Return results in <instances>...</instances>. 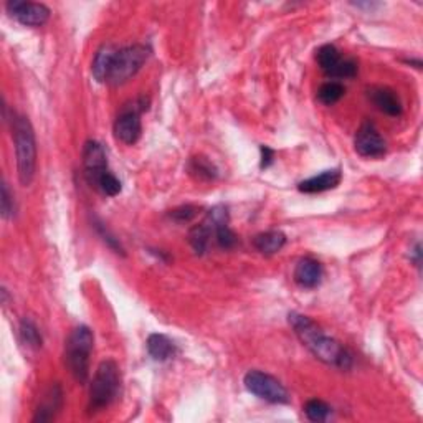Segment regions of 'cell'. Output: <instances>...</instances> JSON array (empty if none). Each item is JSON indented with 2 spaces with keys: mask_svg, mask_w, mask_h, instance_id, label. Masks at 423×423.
Returning <instances> with one entry per match:
<instances>
[{
  "mask_svg": "<svg viewBox=\"0 0 423 423\" xmlns=\"http://www.w3.org/2000/svg\"><path fill=\"white\" fill-rule=\"evenodd\" d=\"M290 325L302 346L316 359L332 367L347 370L352 365V356L341 342L327 336L315 321L300 312H290Z\"/></svg>",
  "mask_w": 423,
  "mask_h": 423,
  "instance_id": "1",
  "label": "cell"
},
{
  "mask_svg": "<svg viewBox=\"0 0 423 423\" xmlns=\"http://www.w3.org/2000/svg\"><path fill=\"white\" fill-rule=\"evenodd\" d=\"M12 133L17 154L19 180L24 187H29L35 179L36 170V141L32 124L24 114H14Z\"/></svg>",
  "mask_w": 423,
  "mask_h": 423,
  "instance_id": "2",
  "label": "cell"
},
{
  "mask_svg": "<svg viewBox=\"0 0 423 423\" xmlns=\"http://www.w3.org/2000/svg\"><path fill=\"white\" fill-rule=\"evenodd\" d=\"M95 347V336L88 326L73 329L65 342V364L73 379L86 384L90 379V359Z\"/></svg>",
  "mask_w": 423,
  "mask_h": 423,
  "instance_id": "3",
  "label": "cell"
},
{
  "mask_svg": "<svg viewBox=\"0 0 423 423\" xmlns=\"http://www.w3.org/2000/svg\"><path fill=\"white\" fill-rule=\"evenodd\" d=\"M119 387H121V375H119L118 364L111 359L103 360L98 365L95 377L90 385V414L101 412L118 399Z\"/></svg>",
  "mask_w": 423,
  "mask_h": 423,
  "instance_id": "4",
  "label": "cell"
},
{
  "mask_svg": "<svg viewBox=\"0 0 423 423\" xmlns=\"http://www.w3.org/2000/svg\"><path fill=\"white\" fill-rule=\"evenodd\" d=\"M149 58V49L144 45H129L118 49L113 65L109 68L106 83L111 86H119L128 83Z\"/></svg>",
  "mask_w": 423,
  "mask_h": 423,
  "instance_id": "5",
  "label": "cell"
},
{
  "mask_svg": "<svg viewBox=\"0 0 423 423\" xmlns=\"http://www.w3.org/2000/svg\"><path fill=\"white\" fill-rule=\"evenodd\" d=\"M243 384L250 394L258 399L270 402V404H288L290 395L288 390L278 379L273 375L261 372V370H250L245 375Z\"/></svg>",
  "mask_w": 423,
  "mask_h": 423,
  "instance_id": "6",
  "label": "cell"
},
{
  "mask_svg": "<svg viewBox=\"0 0 423 423\" xmlns=\"http://www.w3.org/2000/svg\"><path fill=\"white\" fill-rule=\"evenodd\" d=\"M10 17L17 20L25 27H41L49 22L50 9L39 2H25V0H10L5 5Z\"/></svg>",
  "mask_w": 423,
  "mask_h": 423,
  "instance_id": "7",
  "label": "cell"
},
{
  "mask_svg": "<svg viewBox=\"0 0 423 423\" xmlns=\"http://www.w3.org/2000/svg\"><path fill=\"white\" fill-rule=\"evenodd\" d=\"M354 148H356V153L359 156L367 159L382 158L385 151H387L384 138L372 123H364L357 129L356 139H354Z\"/></svg>",
  "mask_w": 423,
  "mask_h": 423,
  "instance_id": "8",
  "label": "cell"
},
{
  "mask_svg": "<svg viewBox=\"0 0 423 423\" xmlns=\"http://www.w3.org/2000/svg\"><path fill=\"white\" fill-rule=\"evenodd\" d=\"M141 111L144 108H124L123 113L119 114L116 123H114V136L119 143L133 146L139 141L143 134V123H141Z\"/></svg>",
  "mask_w": 423,
  "mask_h": 423,
  "instance_id": "9",
  "label": "cell"
},
{
  "mask_svg": "<svg viewBox=\"0 0 423 423\" xmlns=\"http://www.w3.org/2000/svg\"><path fill=\"white\" fill-rule=\"evenodd\" d=\"M83 169H85V177L88 184L91 187L96 184L98 177L108 170V159L104 153L103 146L96 141H88L83 148Z\"/></svg>",
  "mask_w": 423,
  "mask_h": 423,
  "instance_id": "10",
  "label": "cell"
},
{
  "mask_svg": "<svg viewBox=\"0 0 423 423\" xmlns=\"http://www.w3.org/2000/svg\"><path fill=\"white\" fill-rule=\"evenodd\" d=\"M342 180L341 169H329L321 172L315 177L302 180L297 184V190L302 194H321V192H327L336 189Z\"/></svg>",
  "mask_w": 423,
  "mask_h": 423,
  "instance_id": "11",
  "label": "cell"
},
{
  "mask_svg": "<svg viewBox=\"0 0 423 423\" xmlns=\"http://www.w3.org/2000/svg\"><path fill=\"white\" fill-rule=\"evenodd\" d=\"M367 96L379 111L387 116H400L402 103L399 95L387 86H372L367 90Z\"/></svg>",
  "mask_w": 423,
  "mask_h": 423,
  "instance_id": "12",
  "label": "cell"
},
{
  "mask_svg": "<svg viewBox=\"0 0 423 423\" xmlns=\"http://www.w3.org/2000/svg\"><path fill=\"white\" fill-rule=\"evenodd\" d=\"M295 281L301 288H317L322 281V266L315 258H302L297 261L295 268Z\"/></svg>",
  "mask_w": 423,
  "mask_h": 423,
  "instance_id": "13",
  "label": "cell"
},
{
  "mask_svg": "<svg viewBox=\"0 0 423 423\" xmlns=\"http://www.w3.org/2000/svg\"><path fill=\"white\" fill-rule=\"evenodd\" d=\"M63 405V390L58 384L51 385L41 397V402L36 409V414L34 417V422H50L55 419L56 412Z\"/></svg>",
  "mask_w": 423,
  "mask_h": 423,
  "instance_id": "14",
  "label": "cell"
},
{
  "mask_svg": "<svg viewBox=\"0 0 423 423\" xmlns=\"http://www.w3.org/2000/svg\"><path fill=\"white\" fill-rule=\"evenodd\" d=\"M146 346H148L149 356L154 360H159V362H165V360L172 359L177 352L175 344L164 334H151Z\"/></svg>",
  "mask_w": 423,
  "mask_h": 423,
  "instance_id": "15",
  "label": "cell"
},
{
  "mask_svg": "<svg viewBox=\"0 0 423 423\" xmlns=\"http://www.w3.org/2000/svg\"><path fill=\"white\" fill-rule=\"evenodd\" d=\"M286 243V235L280 230H268V232L258 233L253 238V247L263 255L278 253Z\"/></svg>",
  "mask_w": 423,
  "mask_h": 423,
  "instance_id": "16",
  "label": "cell"
},
{
  "mask_svg": "<svg viewBox=\"0 0 423 423\" xmlns=\"http://www.w3.org/2000/svg\"><path fill=\"white\" fill-rule=\"evenodd\" d=\"M116 51H118V49L113 45H103L101 49L96 51L95 60H93L91 71H93V76H95V80L98 83H106L109 68H111V65H113V60H114V55H116Z\"/></svg>",
  "mask_w": 423,
  "mask_h": 423,
  "instance_id": "17",
  "label": "cell"
},
{
  "mask_svg": "<svg viewBox=\"0 0 423 423\" xmlns=\"http://www.w3.org/2000/svg\"><path fill=\"white\" fill-rule=\"evenodd\" d=\"M212 235H213V227L207 220H203L202 223H198V225L192 227L189 232V242L192 245V248H194L198 255L205 253L208 248V243H210Z\"/></svg>",
  "mask_w": 423,
  "mask_h": 423,
  "instance_id": "18",
  "label": "cell"
},
{
  "mask_svg": "<svg viewBox=\"0 0 423 423\" xmlns=\"http://www.w3.org/2000/svg\"><path fill=\"white\" fill-rule=\"evenodd\" d=\"M189 172L195 177L197 180H202V182L215 180L218 177L217 167L213 165L207 158H203V156H197V158L190 159Z\"/></svg>",
  "mask_w": 423,
  "mask_h": 423,
  "instance_id": "19",
  "label": "cell"
},
{
  "mask_svg": "<svg viewBox=\"0 0 423 423\" xmlns=\"http://www.w3.org/2000/svg\"><path fill=\"white\" fill-rule=\"evenodd\" d=\"M341 60V53H339V50L334 45H322L321 49L316 51V61L321 70L326 73V76L331 75L332 70L339 65Z\"/></svg>",
  "mask_w": 423,
  "mask_h": 423,
  "instance_id": "20",
  "label": "cell"
},
{
  "mask_svg": "<svg viewBox=\"0 0 423 423\" xmlns=\"http://www.w3.org/2000/svg\"><path fill=\"white\" fill-rule=\"evenodd\" d=\"M344 93H346V88H344L342 83L327 81L320 88V91H317V99H320L322 104H326V106H332V104L341 101Z\"/></svg>",
  "mask_w": 423,
  "mask_h": 423,
  "instance_id": "21",
  "label": "cell"
},
{
  "mask_svg": "<svg viewBox=\"0 0 423 423\" xmlns=\"http://www.w3.org/2000/svg\"><path fill=\"white\" fill-rule=\"evenodd\" d=\"M302 410H305V415L307 417V420L320 423V422H326L329 419L332 409L326 404V402L312 399L306 402L305 407H302Z\"/></svg>",
  "mask_w": 423,
  "mask_h": 423,
  "instance_id": "22",
  "label": "cell"
},
{
  "mask_svg": "<svg viewBox=\"0 0 423 423\" xmlns=\"http://www.w3.org/2000/svg\"><path fill=\"white\" fill-rule=\"evenodd\" d=\"M20 337H22V342L25 346L32 347V349H40L41 344H44V337L39 331V327L34 321L30 320H24L20 322Z\"/></svg>",
  "mask_w": 423,
  "mask_h": 423,
  "instance_id": "23",
  "label": "cell"
},
{
  "mask_svg": "<svg viewBox=\"0 0 423 423\" xmlns=\"http://www.w3.org/2000/svg\"><path fill=\"white\" fill-rule=\"evenodd\" d=\"M93 187L98 189L99 192H103V194L108 197H116L119 192H121V182H119L118 177L114 175L109 169L104 170L103 174L98 177L96 184Z\"/></svg>",
  "mask_w": 423,
  "mask_h": 423,
  "instance_id": "24",
  "label": "cell"
},
{
  "mask_svg": "<svg viewBox=\"0 0 423 423\" xmlns=\"http://www.w3.org/2000/svg\"><path fill=\"white\" fill-rule=\"evenodd\" d=\"M213 235H215V240L220 248L230 250L237 243V237H235V233L230 230L228 223H220V225L213 227Z\"/></svg>",
  "mask_w": 423,
  "mask_h": 423,
  "instance_id": "25",
  "label": "cell"
},
{
  "mask_svg": "<svg viewBox=\"0 0 423 423\" xmlns=\"http://www.w3.org/2000/svg\"><path fill=\"white\" fill-rule=\"evenodd\" d=\"M357 75V63L352 58H342L339 65L334 68L329 78H337V80H347Z\"/></svg>",
  "mask_w": 423,
  "mask_h": 423,
  "instance_id": "26",
  "label": "cell"
},
{
  "mask_svg": "<svg viewBox=\"0 0 423 423\" xmlns=\"http://www.w3.org/2000/svg\"><path fill=\"white\" fill-rule=\"evenodd\" d=\"M197 213H198V208L195 205H182L174 208V210H170L169 217L177 223H187L194 220Z\"/></svg>",
  "mask_w": 423,
  "mask_h": 423,
  "instance_id": "27",
  "label": "cell"
},
{
  "mask_svg": "<svg viewBox=\"0 0 423 423\" xmlns=\"http://www.w3.org/2000/svg\"><path fill=\"white\" fill-rule=\"evenodd\" d=\"M0 207H2V217L4 218H12L14 217V213H15L14 195L10 194L7 182H2V198H0Z\"/></svg>",
  "mask_w": 423,
  "mask_h": 423,
  "instance_id": "28",
  "label": "cell"
},
{
  "mask_svg": "<svg viewBox=\"0 0 423 423\" xmlns=\"http://www.w3.org/2000/svg\"><path fill=\"white\" fill-rule=\"evenodd\" d=\"M96 228H98V232H99V235H101L103 237V240L104 242H106L109 247H111L114 252L116 253H121V255H124V250H123V247H121V243L118 242L116 238L113 237L111 233H109V230L103 225V223H96Z\"/></svg>",
  "mask_w": 423,
  "mask_h": 423,
  "instance_id": "29",
  "label": "cell"
},
{
  "mask_svg": "<svg viewBox=\"0 0 423 423\" xmlns=\"http://www.w3.org/2000/svg\"><path fill=\"white\" fill-rule=\"evenodd\" d=\"M260 151H261V169H266V167H270V164L273 163L275 153L268 148V146H261Z\"/></svg>",
  "mask_w": 423,
  "mask_h": 423,
  "instance_id": "30",
  "label": "cell"
}]
</instances>
